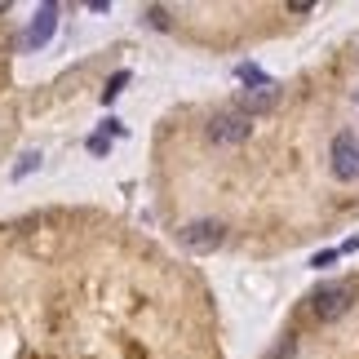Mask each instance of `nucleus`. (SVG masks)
<instances>
[{"label": "nucleus", "mask_w": 359, "mask_h": 359, "mask_svg": "<svg viewBox=\"0 0 359 359\" xmlns=\"http://www.w3.org/2000/svg\"><path fill=\"white\" fill-rule=\"evenodd\" d=\"M355 297H359V284H351V280H333V284H320L311 293V315L320 324H333V320H341L351 306H355Z\"/></svg>", "instance_id": "nucleus-1"}, {"label": "nucleus", "mask_w": 359, "mask_h": 359, "mask_svg": "<svg viewBox=\"0 0 359 359\" xmlns=\"http://www.w3.org/2000/svg\"><path fill=\"white\" fill-rule=\"evenodd\" d=\"M328 169H333L337 182H359V133L341 129L328 142Z\"/></svg>", "instance_id": "nucleus-2"}, {"label": "nucleus", "mask_w": 359, "mask_h": 359, "mask_svg": "<svg viewBox=\"0 0 359 359\" xmlns=\"http://www.w3.org/2000/svg\"><path fill=\"white\" fill-rule=\"evenodd\" d=\"M222 240H226V222H217V217H196L177 231V244L187 253H213V248H222Z\"/></svg>", "instance_id": "nucleus-3"}, {"label": "nucleus", "mask_w": 359, "mask_h": 359, "mask_svg": "<svg viewBox=\"0 0 359 359\" xmlns=\"http://www.w3.org/2000/svg\"><path fill=\"white\" fill-rule=\"evenodd\" d=\"M204 133H209L213 147H240V142H248V137H253V120L240 116L236 107H231V111H217Z\"/></svg>", "instance_id": "nucleus-4"}, {"label": "nucleus", "mask_w": 359, "mask_h": 359, "mask_svg": "<svg viewBox=\"0 0 359 359\" xmlns=\"http://www.w3.org/2000/svg\"><path fill=\"white\" fill-rule=\"evenodd\" d=\"M53 32H58V5H40L32 27L22 32V45L27 49H45L49 40H53Z\"/></svg>", "instance_id": "nucleus-5"}, {"label": "nucleus", "mask_w": 359, "mask_h": 359, "mask_svg": "<svg viewBox=\"0 0 359 359\" xmlns=\"http://www.w3.org/2000/svg\"><path fill=\"white\" fill-rule=\"evenodd\" d=\"M275 102H280V89H275V85H266V89H240L236 111L253 120V116H262V111H271Z\"/></svg>", "instance_id": "nucleus-6"}, {"label": "nucleus", "mask_w": 359, "mask_h": 359, "mask_svg": "<svg viewBox=\"0 0 359 359\" xmlns=\"http://www.w3.org/2000/svg\"><path fill=\"white\" fill-rule=\"evenodd\" d=\"M236 76L244 80L248 89H266V85H275V80H271L266 72H262V67H253V62H240V67H236Z\"/></svg>", "instance_id": "nucleus-7"}, {"label": "nucleus", "mask_w": 359, "mask_h": 359, "mask_svg": "<svg viewBox=\"0 0 359 359\" xmlns=\"http://www.w3.org/2000/svg\"><path fill=\"white\" fill-rule=\"evenodd\" d=\"M124 85H129V72H116V76H111V80L102 85V102H116Z\"/></svg>", "instance_id": "nucleus-8"}, {"label": "nucleus", "mask_w": 359, "mask_h": 359, "mask_svg": "<svg viewBox=\"0 0 359 359\" xmlns=\"http://www.w3.org/2000/svg\"><path fill=\"white\" fill-rule=\"evenodd\" d=\"M40 160H45V156H40V151H27V156H22V164H18V169H13V182H22L27 173H36V169H40Z\"/></svg>", "instance_id": "nucleus-9"}, {"label": "nucleus", "mask_w": 359, "mask_h": 359, "mask_svg": "<svg viewBox=\"0 0 359 359\" xmlns=\"http://www.w3.org/2000/svg\"><path fill=\"white\" fill-rule=\"evenodd\" d=\"M337 257H341V248H320V253L311 257V266H315V271H328V266H333Z\"/></svg>", "instance_id": "nucleus-10"}, {"label": "nucleus", "mask_w": 359, "mask_h": 359, "mask_svg": "<svg viewBox=\"0 0 359 359\" xmlns=\"http://www.w3.org/2000/svg\"><path fill=\"white\" fill-rule=\"evenodd\" d=\"M147 22H151V27H160V32H164V27H169V9L151 5V9H147Z\"/></svg>", "instance_id": "nucleus-11"}, {"label": "nucleus", "mask_w": 359, "mask_h": 359, "mask_svg": "<svg viewBox=\"0 0 359 359\" xmlns=\"http://www.w3.org/2000/svg\"><path fill=\"white\" fill-rule=\"evenodd\" d=\"M89 151H93V156H107V151H111V137H107V133H93L89 137Z\"/></svg>", "instance_id": "nucleus-12"}, {"label": "nucleus", "mask_w": 359, "mask_h": 359, "mask_svg": "<svg viewBox=\"0 0 359 359\" xmlns=\"http://www.w3.org/2000/svg\"><path fill=\"white\" fill-rule=\"evenodd\" d=\"M293 351H297V337H284V346L271 351V359H293Z\"/></svg>", "instance_id": "nucleus-13"}, {"label": "nucleus", "mask_w": 359, "mask_h": 359, "mask_svg": "<svg viewBox=\"0 0 359 359\" xmlns=\"http://www.w3.org/2000/svg\"><path fill=\"white\" fill-rule=\"evenodd\" d=\"M102 133L107 137H124V124L120 120H102Z\"/></svg>", "instance_id": "nucleus-14"}, {"label": "nucleus", "mask_w": 359, "mask_h": 359, "mask_svg": "<svg viewBox=\"0 0 359 359\" xmlns=\"http://www.w3.org/2000/svg\"><path fill=\"white\" fill-rule=\"evenodd\" d=\"M315 9V0H293V5H288V13H311Z\"/></svg>", "instance_id": "nucleus-15"}, {"label": "nucleus", "mask_w": 359, "mask_h": 359, "mask_svg": "<svg viewBox=\"0 0 359 359\" xmlns=\"http://www.w3.org/2000/svg\"><path fill=\"white\" fill-rule=\"evenodd\" d=\"M355 107H359V93H355Z\"/></svg>", "instance_id": "nucleus-16"}]
</instances>
